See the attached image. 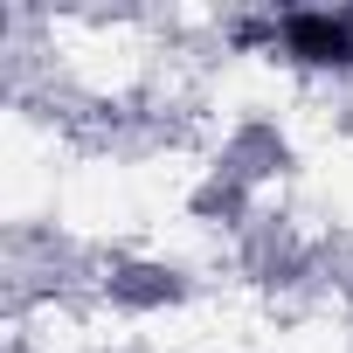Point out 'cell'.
<instances>
[{"label": "cell", "instance_id": "1", "mask_svg": "<svg viewBox=\"0 0 353 353\" xmlns=\"http://www.w3.org/2000/svg\"><path fill=\"white\" fill-rule=\"evenodd\" d=\"M284 42L305 63H353V21H339V14H291Z\"/></svg>", "mask_w": 353, "mask_h": 353}]
</instances>
